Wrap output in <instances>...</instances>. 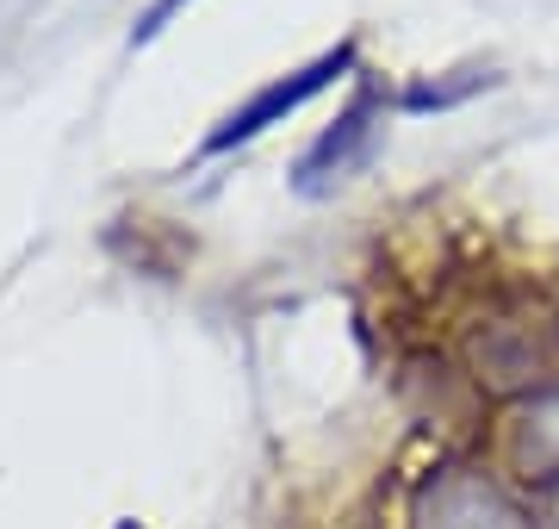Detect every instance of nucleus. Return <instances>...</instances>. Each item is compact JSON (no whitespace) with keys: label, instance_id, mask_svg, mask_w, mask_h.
Segmentation results:
<instances>
[{"label":"nucleus","instance_id":"39448f33","mask_svg":"<svg viewBox=\"0 0 559 529\" xmlns=\"http://www.w3.org/2000/svg\"><path fill=\"white\" fill-rule=\"evenodd\" d=\"M175 7H180V0H156V7H150V13L138 20V32H131V44H150V38H156V32H162V20H168Z\"/></svg>","mask_w":559,"mask_h":529},{"label":"nucleus","instance_id":"f257e3e1","mask_svg":"<svg viewBox=\"0 0 559 529\" xmlns=\"http://www.w3.org/2000/svg\"><path fill=\"white\" fill-rule=\"evenodd\" d=\"M411 529H535V517L485 468H436L411 498Z\"/></svg>","mask_w":559,"mask_h":529},{"label":"nucleus","instance_id":"20e7f679","mask_svg":"<svg viewBox=\"0 0 559 529\" xmlns=\"http://www.w3.org/2000/svg\"><path fill=\"white\" fill-rule=\"evenodd\" d=\"M510 461L528 486H559V387L522 399L516 430H510Z\"/></svg>","mask_w":559,"mask_h":529},{"label":"nucleus","instance_id":"423d86ee","mask_svg":"<svg viewBox=\"0 0 559 529\" xmlns=\"http://www.w3.org/2000/svg\"><path fill=\"white\" fill-rule=\"evenodd\" d=\"M554 517H559V486H554Z\"/></svg>","mask_w":559,"mask_h":529},{"label":"nucleus","instance_id":"0eeeda50","mask_svg":"<svg viewBox=\"0 0 559 529\" xmlns=\"http://www.w3.org/2000/svg\"><path fill=\"white\" fill-rule=\"evenodd\" d=\"M119 529H138V524H119Z\"/></svg>","mask_w":559,"mask_h":529},{"label":"nucleus","instance_id":"f03ea898","mask_svg":"<svg viewBox=\"0 0 559 529\" xmlns=\"http://www.w3.org/2000/svg\"><path fill=\"white\" fill-rule=\"evenodd\" d=\"M355 69V38H342L336 50H323L318 62H305V69H293V75H280V82H267V87H255L249 101L230 113V119L205 138V156H224V150H237V143H249V138H261L267 125H280L286 113H299L305 101H318L330 82H342Z\"/></svg>","mask_w":559,"mask_h":529},{"label":"nucleus","instance_id":"7ed1b4c3","mask_svg":"<svg viewBox=\"0 0 559 529\" xmlns=\"http://www.w3.org/2000/svg\"><path fill=\"white\" fill-rule=\"evenodd\" d=\"M373 131H380V94H373V87H360L355 106L336 113V125H330V131H323V138L299 156V168H293L299 193H330L336 181H348V175L367 163Z\"/></svg>","mask_w":559,"mask_h":529}]
</instances>
